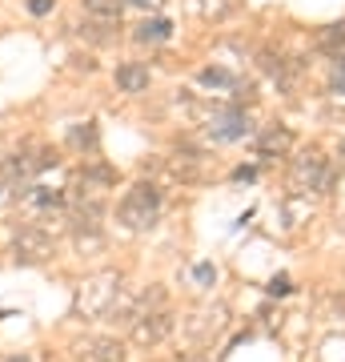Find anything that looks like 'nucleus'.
Returning a JSON list of instances; mask_svg holds the SVG:
<instances>
[{"label":"nucleus","instance_id":"nucleus-1","mask_svg":"<svg viewBox=\"0 0 345 362\" xmlns=\"http://www.w3.org/2000/svg\"><path fill=\"white\" fill-rule=\"evenodd\" d=\"M157 218H161V189H157L153 181H137V185L125 189V197L116 202V221H121L128 233L153 230Z\"/></svg>","mask_w":345,"mask_h":362},{"label":"nucleus","instance_id":"nucleus-2","mask_svg":"<svg viewBox=\"0 0 345 362\" xmlns=\"http://www.w3.org/2000/svg\"><path fill=\"white\" fill-rule=\"evenodd\" d=\"M121 286H125V282H121L113 270L89 278V282L77 290V314H80V318H92V322H97V318H109L116 294H121Z\"/></svg>","mask_w":345,"mask_h":362},{"label":"nucleus","instance_id":"nucleus-3","mask_svg":"<svg viewBox=\"0 0 345 362\" xmlns=\"http://www.w3.org/2000/svg\"><path fill=\"white\" fill-rule=\"evenodd\" d=\"M325 173H329V165H325L321 149H301L293 157V169H289V189L293 194H317L325 185Z\"/></svg>","mask_w":345,"mask_h":362},{"label":"nucleus","instance_id":"nucleus-4","mask_svg":"<svg viewBox=\"0 0 345 362\" xmlns=\"http://www.w3.org/2000/svg\"><path fill=\"white\" fill-rule=\"evenodd\" d=\"M13 258L20 262V266H40V262L52 258V238L40 226H20V230L13 233Z\"/></svg>","mask_w":345,"mask_h":362},{"label":"nucleus","instance_id":"nucleus-5","mask_svg":"<svg viewBox=\"0 0 345 362\" xmlns=\"http://www.w3.org/2000/svg\"><path fill=\"white\" fill-rule=\"evenodd\" d=\"M205 133H209V141H217V145L245 141V137H253V121H249V113H245V109H225V113L209 117Z\"/></svg>","mask_w":345,"mask_h":362},{"label":"nucleus","instance_id":"nucleus-6","mask_svg":"<svg viewBox=\"0 0 345 362\" xmlns=\"http://www.w3.org/2000/svg\"><path fill=\"white\" fill-rule=\"evenodd\" d=\"M173 326H177V318H173L169 306L141 310V314H137V322H133V338H137L141 346H157V342H165V338L173 334Z\"/></svg>","mask_w":345,"mask_h":362},{"label":"nucleus","instance_id":"nucleus-7","mask_svg":"<svg viewBox=\"0 0 345 362\" xmlns=\"http://www.w3.org/2000/svg\"><path fill=\"white\" fill-rule=\"evenodd\" d=\"M185 330H189V338L197 346H209V342L225 330V306H205V310H197L189 322H185Z\"/></svg>","mask_w":345,"mask_h":362},{"label":"nucleus","instance_id":"nucleus-8","mask_svg":"<svg viewBox=\"0 0 345 362\" xmlns=\"http://www.w3.org/2000/svg\"><path fill=\"white\" fill-rule=\"evenodd\" d=\"M293 149V133L285 129V125H265V129L257 133V153L265 157H285Z\"/></svg>","mask_w":345,"mask_h":362},{"label":"nucleus","instance_id":"nucleus-9","mask_svg":"<svg viewBox=\"0 0 345 362\" xmlns=\"http://www.w3.org/2000/svg\"><path fill=\"white\" fill-rule=\"evenodd\" d=\"M113 81H116V89L121 93H145L149 89V65H141V61H125V65H116Z\"/></svg>","mask_w":345,"mask_h":362},{"label":"nucleus","instance_id":"nucleus-10","mask_svg":"<svg viewBox=\"0 0 345 362\" xmlns=\"http://www.w3.org/2000/svg\"><path fill=\"white\" fill-rule=\"evenodd\" d=\"M20 197H25V206H28V209H37V214L64 209V189H52V185H28Z\"/></svg>","mask_w":345,"mask_h":362},{"label":"nucleus","instance_id":"nucleus-11","mask_svg":"<svg viewBox=\"0 0 345 362\" xmlns=\"http://www.w3.org/2000/svg\"><path fill=\"white\" fill-rule=\"evenodd\" d=\"M80 362H125V350H121V342H113V338H92V342H85V346H77Z\"/></svg>","mask_w":345,"mask_h":362},{"label":"nucleus","instance_id":"nucleus-12","mask_svg":"<svg viewBox=\"0 0 345 362\" xmlns=\"http://www.w3.org/2000/svg\"><path fill=\"white\" fill-rule=\"evenodd\" d=\"M173 173H177L181 181H201L205 177V153L201 149H177V157H173Z\"/></svg>","mask_w":345,"mask_h":362},{"label":"nucleus","instance_id":"nucleus-13","mask_svg":"<svg viewBox=\"0 0 345 362\" xmlns=\"http://www.w3.org/2000/svg\"><path fill=\"white\" fill-rule=\"evenodd\" d=\"M169 37H173V25H169L165 16H145L141 25L133 28V40L137 45H161Z\"/></svg>","mask_w":345,"mask_h":362},{"label":"nucleus","instance_id":"nucleus-14","mask_svg":"<svg viewBox=\"0 0 345 362\" xmlns=\"http://www.w3.org/2000/svg\"><path fill=\"white\" fill-rule=\"evenodd\" d=\"M116 28H121V21H101V16H92L89 25H80V37H89L92 45H113Z\"/></svg>","mask_w":345,"mask_h":362},{"label":"nucleus","instance_id":"nucleus-15","mask_svg":"<svg viewBox=\"0 0 345 362\" xmlns=\"http://www.w3.org/2000/svg\"><path fill=\"white\" fill-rule=\"evenodd\" d=\"M321 52H329L333 61H337V57H345V21H337V25H325L321 28Z\"/></svg>","mask_w":345,"mask_h":362},{"label":"nucleus","instance_id":"nucleus-16","mask_svg":"<svg viewBox=\"0 0 345 362\" xmlns=\"http://www.w3.org/2000/svg\"><path fill=\"white\" fill-rule=\"evenodd\" d=\"M68 145L77 149V153H97V125L92 121H80L68 129Z\"/></svg>","mask_w":345,"mask_h":362},{"label":"nucleus","instance_id":"nucleus-17","mask_svg":"<svg viewBox=\"0 0 345 362\" xmlns=\"http://www.w3.org/2000/svg\"><path fill=\"white\" fill-rule=\"evenodd\" d=\"M80 4L89 16H101V21H121V8H125V0H80Z\"/></svg>","mask_w":345,"mask_h":362},{"label":"nucleus","instance_id":"nucleus-18","mask_svg":"<svg viewBox=\"0 0 345 362\" xmlns=\"http://www.w3.org/2000/svg\"><path fill=\"white\" fill-rule=\"evenodd\" d=\"M201 85H209V89H237V77H233L229 69L209 65V69H201Z\"/></svg>","mask_w":345,"mask_h":362},{"label":"nucleus","instance_id":"nucleus-19","mask_svg":"<svg viewBox=\"0 0 345 362\" xmlns=\"http://www.w3.org/2000/svg\"><path fill=\"white\" fill-rule=\"evenodd\" d=\"M193 278H197V286H201V290H209V286L217 282V270H213L209 262H197V266H193Z\"/></svg>","mask_w":345,"mask_h":362},{"label":"nucleus","instance_id":"nucleus-20","mask_svg":"<svg viewBox=\"0 0 345 362\" xmlns=\"http://www.w3.org/2000/svg\"><path fill=\"white\" fill-rule=\"evenodd\" d=\"M265 290H269L273 298H282V294H289V290H293V282H289V274H273Z\"/></svg>","mask_w":345,"mask_h":362},{"label":"nucleus","instance_id":"nucleus-21","mask_svg":"<svg viewBox=\"0 0 345 362\" xmlns=\"http://www.w3.org/2000/svg\"><path fill=\"white\" fill-rule=\"evenodd\" d=\"M333 93H341V97H345V57L333 61Z\"/></svg>","mask_w":345,"mask_h":362},{"label":"nucleus","instance_id":"nucleus-22","mask_svg":"<svg viewBox=\"0 0 345 362\" xmlns=\"http://www.w3.org/2000/svg\"><path fill=\"white\" fill-rule=\"evenodd\" d=\"M56 8V0H28V13L32 16H49Z\"/></svg>","mask_w":345,"mask_h":362},{"label":"nucleus","instance_id":"nucleus-23","mask_svg":"<svg viewBox=\"0 0 345 362\" xmlns=\"http://www.w3.org/2000/svg\"><path fill=\"white\" fill-rule=\"evenodd\" d=\"M233 177H237V181H253V177H257V169L241 165V169H237V173H233Z\"/></svg>","mask_w":345,"mask_h":362},{"label":"nucleus","instance_id":"nucleus-24","mask_svg":"<svg viewBox=\"0 0 345 362\" xmlns=\"http://www.w3.org/2000/svg\"><path fill=\"white\" fill-rule=\"evenodd\" d=\"M125 4H133V8H157L161 0H125Z\"/></svg>","mask_w":345,"mask_h":362},{"label":"nucleus","instance_id":"nucleus-25","mask_svg":"<svg viewBox=\"0 0 345 362\" xmlns=\"http://www.w3.org/2000/svg\"><path fill=\"white\" fill-rule=\"evenodd\" d=\"M0 362H32L28 354H8V358H0Z\"/></svg>","mask_w":345,"mask_h":362},{"label":"nucleus","instance_id":"nucleus-26","mask_svg":"<svg viewBox=\"0 0 345 362\" xmlns=\"http://www.w3.org/2000/svg\"><path fill=\"white\" fill-rule=\"evenodd\" d=\"M185 362H205V354H193V358H185Z\"/></svg>","mask_w":345,"mask_h":362},{"label":"nucleus","instance_id":"nucleus-27","mask_svg":"<svg viewBox=\"0 0 345 362\" xmlns=\"http://www.w3.org/2000/svg\"><path fill=\"white\" fill-rule=\"evenodd\" d=\"M341 153H345V141H341Z\"/></svg>","mask_w":345,"mask_h":362},{"label":"nucleus","instance_id":"nucleus-28","mask_svg":"<svg viewBox=\"0 0 345 362\" xmlns=\"http://www.w3.org/2000/svg\"><path fill=\"white\" fill-rule=\"evenodd\" d=\"M0 157H4V153H0Z\"/></svg>","mask_w":345,"mask_h":362}]
</instances>
